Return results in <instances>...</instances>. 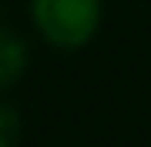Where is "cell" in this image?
Wrapping results in <instances>:
<instances>
[{"instance_id":"2","label":"cell","mask_w":151,"mask_h":147,"mask_svg":"<svg viewBox=\"0 0 151 147\" xmlns=\"http://www.w3.org/2000/svg\"><path fill=\"white\" fill-rule=\"evenodd\" d=\"M27 67H30V50L24 44V37L0 23V94L20 84Z\"/></svg>"},{"instance_id":"1","label":"cell","mask_w":151,"mask_h":147,"mask_svg":"<svg viewBox=\"0 0 151 147\" xmlns=\"http://www.w3.org/2000/svg\"><path fill=\"white\" fill-rule=\"evenodd\" d=\"M104 0H30L34 30L57 50H81L101 30Z\"/></svg>"},{"instance_id":"3","label":"cell","mask_w":151,"mask_h":147,"mask_svg":"<svg viewBox=\"0 0 151 147\" xmlns=\"http://www.w3.org/2000/svg\"><path fill=\"white\" fill-rule=\"evenodd\" d=\"M20 131H24L20 114H17L10 104L0 100V147H17L20 144Z\"/></svg>"}]
</instances>
